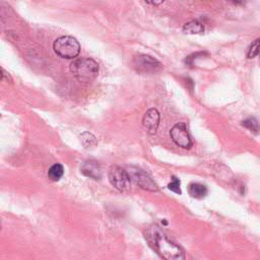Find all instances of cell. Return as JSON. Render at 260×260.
<instances>
[{"instance_id": "1", "label": "cell", "mask_w": 260, "mask_h": 260, "mask_svg": "<svg viewBox=\"0 0 260 260\" xmlns=\"http://www.w3.org/2000/svg\"><path fill=\"white\" fill-rule=\"evenodd\" d=\"M145 239L149 246L164 259L181 260L185 258L182 248L172 242L156 225L150 226L146 230Z\"/></svg>"}, {"instance_id": "2", "label": "cell", "mask_w": 260, "mask_h": 260, "mask_svg": "<svg viewBox=\"0 0 260 260\" xmlns=\"http://www.w3.org/2000/svg\"><path fill=\"white\" fill-rule=\"evenodd\" d=\"M76 79L83 82L93 80L99 74V64L91 58H80L71 62L69 67Z\"/></svg>"}, {"instance_id": "3", "label": "cell", "mask_w": 260, "mask_h": 260, "mask_svg": "<svg viewBox=\"0 0 260 260\" xmlns=\"http://www.w3.org/2000/svg\"><path fill=\"white\" fill-rule=\"evenodd\" d=\"M53 50L61 58L74 59L80 53V45L75 38L62 36L54 41Z\"/></svg>"}, {"instance_id": "4", "label": "cell", "mask_w": 260, "mask_h": 260, "mask_svg": "<svg viewBox=\"0 0 260 260\" xmlns=\"http://www.w3.org/2000/svg\"><path fill=\"white\" fill-rule=\"evenodd\" d=\"M108 178L111 185L119 191L127 190L131 182L128 172L119 166L111 167Z\"/></svg>"}, {"instance_id": "5", "label": "cell", "mask_w": 260, "mask_h": 260, "mask_svg": "<svg viewBox=\"0 0 260 260\" xmlns=\"http://www.w3.org/2000/svg\"><path fill=\"white\" fill-rule=\"evenodd\" d=\"M127 172L129 174L130 180L140 188L147 191H151V192H155L158 190L157 185L152 181V179L144 171L136 167H130Z\"/></svg>"}, {"instance_id": "6", "label": "cell", "mask_w": 260, "mask_h": 260, "mask_svg": "<svg viewBox=\"0 0 260 260\" xmlns=\"http://www.w3.org/2000/svg\"><path fill=\"white\" fill-rule=\"evenodd\" d=\"M133 64L136 70L143 73H153L161 68V64L155 58L149 55H137L133 59Z\"/></svg>"}, {"instance_id": "7", "label": "cell", "mask_w": 260, "mask_h": 260, "mask_svg": "<svg viewBox=\"0 0 260 260\" xmlns=\"http://www.w3.org/2000/svg\"><path fill=\"white\" fill-rule=\"evenodd\" d=\"M170 136L172 140L178 146L182 148H190L192 146L191 137L187 131V127L184 123L176 124L170 131Z\"/></svg>"}, {"instance_id": "8", "label": "cell", "mask_w": 260, "mask_h": 260, "mask_svg": "<svg viewBox=\"0 0 260 260\" xmlns=\"http://www.w3.org/2000/svg\"><path fill=\"white\" fill-rule=\"evenodd\" d=\"M142 125L146 132L149 134H154L159 125V113L156 109L151 108L146 111L142 119Z\"/></svg>"}, {"instance_id": "9", "label": "cell", "mask_w": 260, "mask_h": 260, "mask_svg": "<svg viewBox=\"0 0 260 260\" xmlns=\"http://www.w3.org/2000/svg\"><path fill=\"white\" fill-rule=\"evenodd\" d=\"M80 172L93 180H100L102 178V168L101 165L94 159H87L82 162L80 167Z\"/></svg>"}, {"instance_id": "10", "label": "cell", "mask_w": 260, "mask_h": 260, "mask_svg": "<svg viewBox=\"0 0 260 260\" xmlns=\"http://www.w3.org/2000/svg\"><path fill=\"white\" fill-rule=\"evenodd\" d=\"M188 192L193 198L201 199L206 196L207 194V188L205 185L200 183H191L188 186Z\"/></svg>"}, {"instance_id": "11", "label": "cell", "mask_w": 260, "mask_h": 260, "mask_svg": "<svg viewBox=\"0 0 260 260\" xmlns=\"http://www.w3.org/2000/svg\"><path fill=\"white\" fill-rule=\"evenodd\" d=\"M183 31L188 35H198L204 31V26L201 22L197 20H191L184 24Z\"/></svg>"}, {"instance_id": "12", "label": "cell", "mask_w": 260, "mask_h": 260, "mask_svg": "<svg viewBox=\"0 0 260 260\" xmlns=\"http://www.w3.org/2000/svg\"><path fill=\"white\" fill-rule=\"evenodd\" d=\"M63 174H64V168H63V166L60 165V164H55V165H53V166L49 169V171H48V177H49V179L52 180V181H54V182L59 181V180L62 178Z\"/></svg>"}, {"instance_id": "13", "label": "cell", "mask_w": 260, "mask_h": 260, "mask_svg": "<svg viewBox=\"0 0 260 260\" xmlns=\"http://www.w3.org/2000/svg\"><path fill=\"white\" fill-rule=\"evenodd\" d=\"M242 125L247 128L248 130L254 132V133H258L260 131V125H259V122L257 121V119L253 118V117H250L246 120H244L242 122Z\"/></svg>"}, {"instance_id": "14", "label": "cell", "mask_w": 260, "mask_h": 260, "mask_svg": "<svg viewBox=\"0 0 260 260\" xmlns=\"http://www.w3.org/2000/svg\"><path fill=\"white\" fill-rule=\"evenodd\" d=\"M80 140H81V142L83 143V145L85 147H90V146L96 144L95 137L91 133H89V132H83L80 135Z\"/></svg>"}, {"instance_id": "15", "label": "cell", "mask_w": 260, "mask_h": 260, "mask_svg": "<svg viewBox=\"0 0 260 260\" xmlns=\"http://www.w3.org/2000/svg\"><path fill=\"white\" fill-rule=\"evenodd\" d=\"M247 56H248V58H254L256 56H260V38L255 40L251 44V46L249 47Z\"/></svg>"}, {"instance_id": "16", "label": "cell", "mask_w": 260, "mask_h": 260, "mask_svg": "<svg viewBox=\"0 0 260 260\" xmlns=\"http://www.w3.org/2000/svg\"><path fill=\"white\" fill-rule=\"evenodd\" d=\"M168 188L171 191H173V192H175L177 194H181L182 193L181 192V188H180V180L178 178H176V177H173L172 182L168 185Z\"/></svg>"}, {"instance_id": "17", "label": "cell", "mask_w": 260, "mask_h": 260, "mask_svg": "<svg viewBox=\"0 0 260 260\" xmlns=\"http://www.w3.org/2000/svg\"><path fill=\"white\" fill-rule=\"evenodd\" d=\"M148 4L150 5H154V6H157V5H160L165 0H145Z\"/></svg>"}, {"instance_id": "18", "label": "cell", "mask_w": 260, "mask_h": 260, "mask_svg": "<svg viewBox=\"0 0 260 260\" xmlns=\"http://www.w3.org/2000/svg\"><path fill=\"white\" fill-rule=\"evenodd\" d=\"M230 1L235 4H244L247 0H230Z\"/></svg>"}]
</instances>
